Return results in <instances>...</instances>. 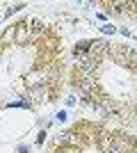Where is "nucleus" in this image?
Returning a JSON list of instances; mask_svg holds the SVG:
<instances>
[{"label":"nucleus","instance_id":"1","mask_svg":"<svg viewBox=\"0 0 137 153\" xmlns=\"http://www.w3.org/2000/svg\"><path fill=\"white\" fill-rule=\"evenodd\" d=\"M133 62H135V66H137V53L130 51V64H133Z\"/></svg>","mask_w":137,"mask_h":153}]
</instances>
